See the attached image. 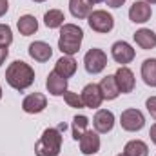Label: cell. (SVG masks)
Returning a JSON list of instances; mask_svg holds the SVG:
<instances>
[{"label": "cell", "mask_w": 156, "mask_h": 156, "mask_svg": "<svg viewBox=\"0 0 156 156\" xmlns=\"http://www.w3.org/2000/svg\"><path fill=\"white\" fill-rule=\"evenodd\" d=\"M5 82L15 91H26L35 82V69L22 60H15L5 69Z\"/></svg>", "instance_id": "cell-1"}, {"label": "cell", "mask_w": 156, "mask_h": 156, "mask_svg": "<svg viewBox=\"0 0 156 156\" xmlns=\"http://www.w3.org/2000/svg\"><path fill=\"white\" fill-rule=\"evenodd\" d=\"M82 40H83V31L82 27H78L76 24H64L60 27V38H58V49L67 55V56H73L80 51V45H82Z\"/></svg>", "instance_id": "cell-2"}, {"label": "cell", "mask_w": 156, "mask_h": 156, "mask_svg": "<svg viewBox=\"0 0 156 156\" xmlns=\"http://www.w3.org/2000/svg\"><path fill=\"white\" fill-rule=\"evenodd\" d=\"M62 151V131L55 127H47L40 140L35 144L37 156H58Z\"/></svg>", "instance_id": "cell-3"}, {"label": "cell", "mask_w": 156, "mask_h": 156, "mask_svg": "<svg viewBox=\"0 0 156 156\" xmlns=\"http://www.w3.org/2000/svg\"><path fill=\"white\" fill-rule=\"evenodd\" d=\"M87 22H89V27L100 35H105V33H111L113 27H115V18L111 13H107L105 9H96V11H91V15L87 16Z\"/></svg>", "instance_id": "cell-4"}, {"label": "cell", "mask_w": 156, "mask_h": 156, "mask_svg": "<svg viewBox=\"0 0 156 156\" xmlns=\"http://www.w3.org/2000/svg\"><path fill=\"white\" fill-rule=\"evenodd\" d=\"M83 66H85V71L89 75H98L102 73L105 67H107V55L98 49V47H93L85 53L83 56Z\"/></svg>", "instance_id": "cell-5"}, {"label": "cell", "mask_w": 156, "mask_h": 156, "mask_svg": "<svg viewBox=\"0 0 156 156\" xmlns=\"http://www.w3.org/2000/svg\"><path fill=\"white\" fill-rule=\"evenodd\" d=\"M120 125L123 131L127 133H138L144 129L145 125V116L142 111L138 109H125L122 115H120Z\"/></svg>", "instance_id": "cell-6"}, {"label": "cell", "mask_w": 156, "mask_h": 156, "mask_svg": "<svg viewBox=\"0 0 156 156\" xmlns=\"http://www.w3.org/2000/svg\"><path fill=\"white\" fill-rule=\"evenodd\" d=\"M111 56L116 64H122V66H127L134 60L136 56V51L133 49V45L125 40H118L111 45Z\"/></svg>", "instance_id": "cell-7"}, {"label": "cell", "mask_w": 156, "mask_h": 156, "mask_svg": "<svg viewBox=\"0 0 156 156\" xmlns=\"http://www.w3.org/2000/svg\"><path fill=\"white\" fill-rule=\"evenodd\" d=\"M80 98L83 102V107H89V109H98L104 102V96H102V91H100L98 83H87L82 89Z\"/></svg>", "instance_id": "cell-8"}, {"label": "cell", "mask_w": 156, "mask_h": 156, "mask_svg": "<svg viewBox=\"0 0 156 156\" xmlns=\"http://www.w3.org/2000/svg\"><path fill=\"white\" fill-rule=\"evenodd\" d=\"M93 127L98 134H107L115 127V115L109 109H98L93 118Z\"/></svg>", "instance_id": "cell-9"}, {"label": "cell", "mask_w": 156, "mask_h": 156, "mask_svg": "<svg viewBox=\"0 0 156 156\" xmlns=\"http://www.w3.org/2000/svg\"><path fill=\"white\" fill-rule=\"evenodd\" d=\"M115 80H116V85L120 89L122 94H127V93H133L134 85H136V80H134V73L127 67V66H120L115 73Z\"/></svg>", "instance_id": "cell-10"}, {"label": "cell", "mask_w": 156, "mask_h": 156, "mask_svg": "<svg viewBox=\"0 0 156 156\" xmlns=\"http://www.w3.org/2000/svg\"><path fill=\"white\" fill-rule=\"evenodd\" d=\"M47 107V98L42 93H31L22 100V109L27 115H38Z\"/></svg>", "instance_id": "cell-11"}, {"label": "cell", "mask_w": 156, "mask_h": 156, "mask_svg": "<svg viewBox=\"0 0 156 156\" xmlns=\"http://www.w3.org/2000/svg\"><path fill=\"white\" fill-rule=\"evenodd\" d=\"M151 15H153L151 4H147L145 0H136L131 5V9H129V18L134 24H145V22H149Z\"/></svg>", "instance_id": "cell-12"}, {"label": "cell", "mask_w": 156, "mask_h": 156, "mask_svg": "<svg viewBox=\"0 0 156 156\" xmlns=\"http://www.w3.org/2000/svg\"><path fill=\"white\" fill-rule=\"evenodd\" d=\"M78 142H80V151L87 156L96 154V153L100 151V145H102L98 133H96V131H89V129L83 133V136H82Z\"/></svg>", "instance_id": "cell-13"}, {"label": "cell", "mask_w": 156, "mask_h": 156, "mask_svg": "<svg viewBox=\"0 0 156 156\" xmlns=\"http://www.w3.org/2000/svg\"><path fill=\"white\" fill-rule=\"evenodd\" d=\"M45 87H47L49 94H53V96H64V93L67 91V78H62L60 75H56L53 71V73H49V76L45 80Z\"/></svg>", "instance_id": "cell-14"}, {"label": "cell", "mask_w": 156, "mask_h": 156, "mask_svg": "<svg viewBox=\"0 0 156 156\" xmlns=\"http://www.w3.org/2000/svg\"><path fill=\"white\" fill-rule=\"evenodd\" d=\"M29 56L33 58V60H37V62H47L51 56H53V49H51V45L47 44V42H33L31 45H29Z\"/></svg>", "instance_id": "cell-15"}, {"label": "cell", "mask_w": 156, "mask_h": 156, "mask_svg": "<svg viewBox=\"0 0 156 156\" xmlns=\"http://www.w3.org/2000/svg\"><path fill=\"white\" fill-rule=\"evenodd\" d=\"M55 73L60 75L62 78H71L76 73V60L73 56H67L64 55L62 58L56 60V66H55Z\"/></svg>", "instance_id": "cell-16"}, {"label": "cell", "mask_w": 156, "mask_h": 156, "mask_svg": "<svg viewBox=\"0 0 156 156\" xmlns=\"http://www.w3.org/2000/svg\"><path fill=\"white\" fill-rule=\"evenodd\" d=\"M133 38L136 42V45L138 47H142V49H154L156 47V35L154 31H151V29H147V27H142V29H138L134 35H133Z\"/></svg>", "instance_id": "cell-17"}, {"label": "cell", "mask_w": 156, "mask_h": 156, "mask_svg": "<svg viewBox=\"0 0 156 156\" xmlns=\"http://www.w3.org/2000/svg\"><path fill=\"white\" fill-rule=\"evenodd\" d=\"M100 91H102V96L104 100H116L118 94H120V89L116 85V80H115V75H107L100 80Z\"/></svg>", "instance_id": "cell-18"}, {"label": "cell", "mask_w": 156, "mask_h": 156, "mask_svg": "<svg viewBox=\"0 0 156 156\" xmlns=\"http://www.w3.org/2000/svg\"><path fill=\"white\" fill-rule=\"evenodd\" d=\"M16 27L22 37H31L38 31V20L33 15H22L16 22Z\"/></svg>", "instance_id": "cell-19"}, {"label": "cell", "mask_w": 156, "mask_h": 156, "mask_svg": "<svg viewBox=\"0 0 156 156\" xmlns=\"http://www.w3.org/2000/svg\"><path fill=\"white\" fill-rule=\"evenodd\" d=\"M69 11L71 15L82 20V18H87L93 11V4L89 0H69Z\"/></svg>", "instance_id": "cell-20"}, {"label": "cell", "mask_w": 156, "mask_h": 156, "mask_svg": "<svg viewBox=\"0 0 156 156\" xmlns=\"http://www.w3.org/2000/svg\"><path fill=\"white\" fill-rule=\"evenodd\" d=\"M142 78L149 87H156V58H147L142 64Z\"/></svg>", "instance_id": "cell-21"}, {"label": "cell", "mask_w": 156, "mask_h": 156, "mask_svg": "<svg viewBox=\"0 0 156 156\" xmlns=\"http://www.w3.org/2000/svg\"><path fill=\"white\" fill-rule=\"evenodd\" d=\"M123 154L125 156H149V147L142 140H131V142L125 144Z\"/></svg>", "instance_id": "cell-22"}, {"label": "cell", "mask_w": 156, "mask_h": 156, "mask_svg": "<svg viewBox=\"0 0 156 156\" xmlns=\"http://www.w3.org/2000/svg\"><path fill=\"white\" fill-rule=\"evenodd\" d=\"M64 20H66V15L64 11L60 9H49L45 15H44V24L49 27V29H58L64 26Z\"/></svg>", "instance_id": "cell-23"}, {"label": "cell", "mask_w": 156, "mask_h": 156, "mask_svg": "<svg viewBox=\"0 0 156 156\" xmlns=\"http://www.w3.org/2000/svg\"><path fill=\"white\" fill-rule=\"evenodd\" d=\"M87 127H89V118L87 116L76 115V116L73 118V138H75L76 142L83 136V133L87 131Z\"/></svg>", "instance_id": "cell-24"}, {"label": "cell", "mask_w": 156, "mask_h": 156, "mask_svg": "<svg viewBox=\"0 0 156 156\" xmlns=\"http://www.w3.org/2000/svg\"><path fill=\"white\" fill-rule=\"evenodd\" d=\"M64 100H66V104H67L69 107H75V109H82V107H83V102H82V98H80L78 93L66 91V93H64Z\"/></svg>", "instance_id": "cell-25"}, {"label": "cell", "mask_w": 156, "mask_h": 156, "mask_svg": "<svg viewBox=\"0 0 156 156\" xmlns=\"http://www.w3.org/2000/svg\"><path fill=\"white\" fill-rule=\"evenodd\" d=\"M13 44V31L7 24H0V45L9 47Z\"/></svg>", "instance_id": "cell-26"}, {"label": "cell", "mask_w": 156, "mask_h": 156, "mask_svg": "<svg viewBox=\"0 0 156 156\" xmlns=\"http://www.w3.org/2000/svg\"><path fill=\"white\" fill-rule=\"evenodd\" d=\"M145 107H147L149 115L156 120V96H151V98H147V100H145Z\"/></svg>", "instance_id": "cell-27"}, {"label": "cell", "mask_w": 156, "mask_h": 156, "mask_svg": "<svg viewBox=\"0 0 156 156\" xmlns=\"http://www.w3.org/2000/svg\"><path fill=\"white\" fill-rule=\"evenodd\" d=\"M109 7H113V9H118V7H122L123 4H125V0H104Z\"/></svg>", "instance_id": "cell-28"}, {"label": "cell", "mask_w": 156, "mask_h": 156, "mask_svg": "<svg viewBox=\"0 0 156 156\" xmlns=\"http://www.w3.org/2000/svg\"><path fill=\"white\" fill-rule=\"evenodd\" d=\"M7 55H9V51H7V47H4V45H0V67H2V64L5 62V58H7Z\"/></svg>", "instance_id": "cell-29"}, {"label": "cell", "mask_w": 156, "mask_h": 156, "mask_svg": "<svg viewBox=\"0 0 156 156\" xmlns=\"http://www.w3.org/2000/svg\"><path fill=\"white\" fill-rule=\"evenodd\" d=\"M9 9V2L7 0H0V16H4Z\"/></svg>", "instance_id": "cell-30"}, {"label": "cell", "mask_w": 156, "mask_h": 156, "mask_svg": "<svg viewBox=\"0 0 156 156\" xmlns=\"http://www.w3.org/2000/svg\"><path fill=\"white\" fill-rule=\"evenodd\" d=\"M149 136H151V142L156 145V123L151 125V131H149Z\"/></svg>", "instance_id": "cell-31"}, {"label": "cell", "mask_w": 156, "mask_h": 156, "mask_svg": "<svg viewBox=\"0 0 156 156\" xmlns=\"http://www.w3.org/2000/svg\"><path fill=\"white\" fill-rule=\"evenodd\" d=\"M89 2H91V4L94 5V4H100V2H104V0H89Z\"/></svg>", "instance_id": "cell-32"}, {"label": "cell", "mask_w": 156, "mask_h": 156, "mask_svg": "<svg viewBox=\"0 0 156 156\" xmlns=\"http://www.w3.org/2000/svg\"><path fill=\"white\" fill-rule=\"evenodd\" d=\"M145 2H147V4H151V5H153V4H156V0H145Z\"/></svg>", "instance_id": "cell-33"}, {"label": "cell", "mask_w": 156, "mask_h": 156, "mask_svg": "<svg viewBox=\"0 0 156 156\" xmlns=\"http://www.w3.org/2000/svg\"><path fill=\"white\" fill-rule=\"evenodd\" d=\"M33 2H37V4H42V2H45V0H33Z\"/></svg>", "instance_id": "cell-34"}, {"label": "cell", "mask_w": 156, "mask_h": 156, "mask_svg": "<svg viewBox=\"0 0 156 156\" xmlns=\"http://www.w3.org/2000/svg\"><path fill=\"white\" fill-rule=\"evenodd\" d=\"M0 98H2V87H0Z\"/></svg>", "instance_id": "cell-35"}, {"label": "cell", "mask_w": 156, "mask_h": 156, "mask_svg": "<svg viewBox=\"0 0 156 156\" xmlns=\"http://www.w3.org/2000/svg\"><path fill=\"white\" fill-rule=\"evenodd\" d=\"M116 156H125V154H123V153H122V154H116Z\"/></svg>", "instance_id": "cell-36"}]
</instances>
